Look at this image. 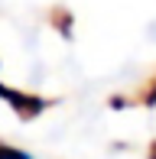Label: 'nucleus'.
<instances>
[{
  "label": "nucleus",
  "mask_w": 156,
  "mask_h": 159,
  "mask_svg": "<svg viewBox=\"0 0 156 159\" xmlns=\"http://www.w3.org/2000/svg\"><path fill=\"white\" fill-rule=\"evenodd\" d=\"M0 98H7V101H10V104H16V111H20V104H30V107H36V111H39V101H26L23 94H13V91L10 88H3V84H0Z\"/></svg>",
  "instance_id": "nucleus-1"
},
{
  "label": "nucleus",
  "mask_w": 156,
  "mask_h": 159,
  "mask_svg": "<svg viewBox=\"0 0 156 159\" xmlns=\"http://www.w3.org/2000/svg\"><path fill=\"white\" fill-rule=\"evenodd\" d=\"M0 159H33V156L23 153V149H13V146H0Z\"/></svg>",
  "instance_id": "nucleus-2"
}]
</instances>
